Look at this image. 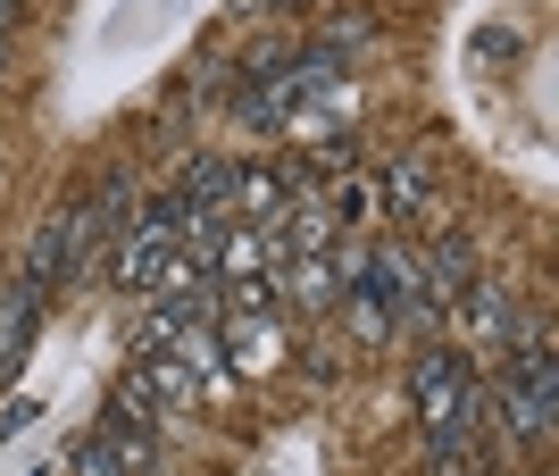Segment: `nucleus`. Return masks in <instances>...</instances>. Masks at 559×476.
Instances as JSON below:
<instances>
[{"instance_id": "f257e3e1", "label": "nucleus", "mask_w": 559, "mask_h": 476, "mask_svg": "<svg viewBox=\"0 0 559 476\" xmlns=\"http://www.w3.org/2000/svg\"><path fill=\"white\" fill-rule=\"evenodd\" d=\"M418 409H426V443H435V460H460L467 427H476V368L451 359V352H435L418 368Z\"/></svg>"}, {"instance_id": "423d86ee", "label": "nucleus", "mask_w": 559, "mask_h": 476, "mask_svg": "<svg viewBox=\"0 0 559 476\" xmlns=\"http://www.w3.org/2000/svg\"><path fill=\"white\" fill-rule=\"evenodd\" d=\"M68 476H134V468H126V460H117V443H109V427H100V435H84V443H75V460H68Z\"/></svg>"}, {"instance_id": "1a4fd4ad", "label": "nucleus", "mask_w": 559, "mask_h": 476, "mask_svg": "<svg viewBox=\"0 0 559 476\" xmlns=\"http://www.w3.org/2000/svg\"><path fill=\"white\" fill-rule=\"evenodd\" d=\"M384 210H418V176H409V167L384 176Z\"/></svg>"}, {"instance_id": "6e6552de", "label": "nucleus", "mask_w": 559, "mask_h": 476, "mask_svg": "<svg viewBox=\"0 0 559 476\" xmlns=\"http://www.w3.org/2000/svg\"><path fill=\"white\" fill-rule=\"evenodd\" d=\"M276 310V285H234V318H267Z\"/></svg>"}, {"instance_id": "f03ea898", "label": "nucleus", "mask_w": 559, "mask_h": 476, "mask_svg": "<svg viewBox=\"0 0 559 476\" xmlns=\"http://www.w3.org/2000/svg\"><path fill=\"white\" fill-rule=\"evenodd\" d=\"M510 334H518V368L501 377V409H510V435H518V443H543V435H551V418H559L551 343H543V334H526V326H510Z\"/></svg>"}, {"instance_id": "9d476101", "label": "nucleus", "mask_w": 559, "mask_h": 476, "mask_svg": "<svg viewBox=\"0 0 559 476\" xmlns=\"http://www.w3.org/2000/svg\"><path fill=\"white\" fill-rule=\"evenodd\" d=\"M25 427H34V402H9V409H0V435H25Z\"/></svg>"}, {"instance_id": "39448f33", "label": "nucleus", "mask_w": 559, "mask_h": 476, "mask_svg": "<svg viewBox=\"0 0 559 476\" xmlns=\"http://www.w3.org/2000/svg\"><path fill=\"white\" fill-rule=\"evenodd\" d=\"M234 185H242V176H234L226 159H192L185 185L167 192V201H176V217H185V226H201V217H217V210L234 201Z\"/></svg>"}, {"instance_id": "20e7f679", "label": "nucleus", "mask_w": 559, "mask_h": 476, "mask_svg": "<svg viewBox=\"0 0 559 476\" xmlns=\"http://www.w3.org/2000/svg\"><path fill=\"white\" fill-rule=\"evenodd\" d=\"M359 310H368V334H384V318L409 310V260L401 251H376L368 276H359Z\"/></svg>"}, {"instance_id": "0eeeda50", "label": "nucleus", "mask_w": 559, "mask_h": 476, "mask_svg": "<svg viewBox=\"0 0 559 476\" xmlns=\"http://www.w3.org/2000/svg\"><path fill=\"white\" fill-rule=\"evenodd\" d=\"M451 285H467V242H443V251H435V293H426V301H443Z\"/></svg>"}, {"instance_id": "7ed1b4c3", "label": "nucleus", "mask_w": 559, "mask_h": 476, "mask_svg": "<svg viewBox=\"0 0 559 476\" xmlns=\"http://www.w3.org/2000/svg\"><path fill=\"white\" fill-rule=\"evenodd\" d=\"M34 334H43V285L0 293V384H17L25 352H34Z\"/></svg>"}, {"instance_id": "9b49d317", "label": "nucleus", "mask_w": 559, "mask_h": 476, "mask_svg": "<svg viewBox=\"0 0 559 476\" xmlns=\"http://www.w3.org/2000/svg\"><path fill=\"white\" fill-rule=\"evenodd\" d=\"M267 9H309V0H267Z\"/></svg>"}]
</instances>
